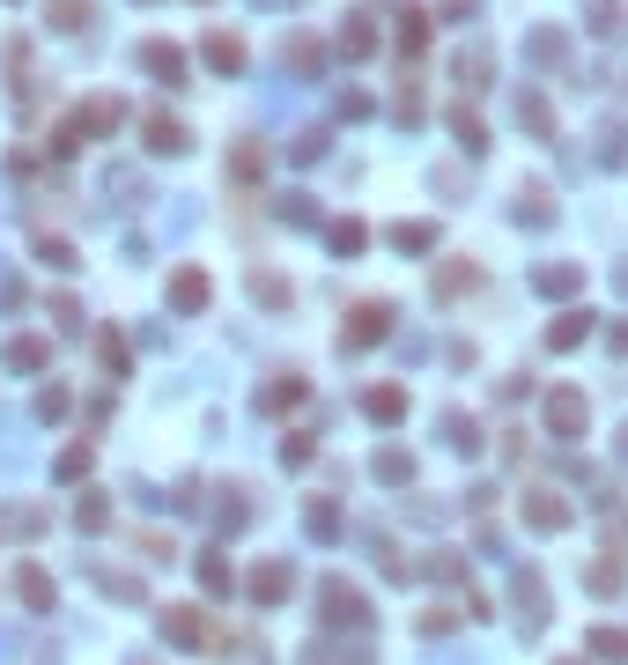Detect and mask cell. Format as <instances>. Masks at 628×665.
<instances>
[{
	"instance_id": "cell-1",
	"label": "cell",
	"mask_w": 628,
	"mask_h": 665,
	"mask_svg": "<svg viewBox=\"0 0 628 665\" xmlns=\"http://www.w3.org/2000/svg\"><path fill=\"white\" fill-rule=\"evenodd\" d=\"M318 606H326V629H363V621H370V599L355 592L348 577H326V592H318Z\"/></svg>"
},
{
	"instance_id": "cell-2",
	"label": "cell",
	"mask_w": 628,
	"mask_h": 665,
	"mask_svg": "<svg viewBox=\"0 0 628 665\" xmlns=\"http://www.w3.org/2000/svg\"><path fill=\"white\" fill-rule=\"evenodd\" d=\"M385 333H392V311H385V303H355L348 326H340V348H377Z\"/></svg>"
},
{
	"instance_id": "cell-3",
	"label": "cell",
	"mask_w": 628,
	"mask_h": 665,
	"mask_svg": "<svg viewBox=\"0 0 628 665\" xmlns=\"http://www.w3.org/2000/svg\"><path fill=\"white\" fill-rule=\"evenodd\" d=\"M510 599H518V629H525V636H540V629H547V592H540V577H532V569L510 584Z\"/></svg>"
},
{
	"instance_id": "cell-4",
	"label": "cell",
	"mask_w": 628,
	"mask_h": 665,
	"mask_svg": "<svg viewBox=\"0 0 628 665\" xmlns=\"http://www.w3.org/2000/svg\"><path fill=\"white\" fill-rule=\"evenodd\" d=\"M518 510H525V525H532V532H562V525H569V503L555 496V488H532Z\"/></svg>"
},
{
	"instance_id": "cell-5",
	"label": "cell",
	"mask_w": 628,
	"mask_h": 665,
	"mask_svg": "<svg viewBox=\"0 0 628 665\" xmlns=\"http://www.w3.org/2000/svg\"><path fill=\"white\" fill-rule=\"evenodd\" d=\"M584 422H592L584 392H555V399H547V429H555V436H584Z\"/></svg>"
},
{
	"instance_id": "cell-6",
	"label": "cell",
	"mask_w": 628,
	"mask_h": 665,
	"mask_svg": "<svg viewBox=\"0 0 628 665\" xmlns=\"http://www.w3.org/2000/svg\"><path fill=\"white\" fill-rule=\"evenodd\" d=\"M163 636H178V643H222V629H207V621H200V606H163Z\"/></svg>"
},
{
	"instance_id": "cell-7",
	"label": "cell",
	"mask_w": 628,
	"mask_h": 665,
	"mask_svg": "<svg viewBox=\"0 0 628 665\" xmlns=\"http://www.w3.org/2000/svg\"><path fill=\"white\" fill-rule=\"evenodd\" d=\"M289 584H296L289 562H259V569H252V599H259V606H281V599H289Z\"/></svg>"
},
{
	"instance_id": "cell-8",
	"label": "cell",
	"mask_w": 628,
	"mask_h": 665,
	"mask_svg": "<svg viewBox=\"0 0 628 665\" xmlns=\"http://www.w3.org/2000/svg\"><path fill=\"white\" fill-rule=\"evenodd\" d=\"M119 119H126V104H119V97H89V104H82V119H74V133H119Z\"/></svg>"
},
{
	"instance_id": "cell-9",
	"label": "cell",
	"mask_w": 628,
	"mask_h": 665,
	"mask_svg": "<svg viewBox=\"0 0 628 665\" xmlns=\"http://www.w3.org/2000/svg\"><path fill=\"white\" fill-rule=\"evenodd\" d=\"M170 303H178V311H207V274H200V266L170 274Z\"/></svg>"
},
{
	"instance_id": "cell-10",
	"label": "cell",
	"mask_w": 628,
	"mask_h": 665,
	"mask_svg": "<svg viewBox=\"0 0 628 665\" xmlns=\"http://www.w3.org/2000/svg\"><path fill=\"white\" fill-rule=\"evenodd\" d=\"M15 592H23V606H30V614H52V599H60V592H52V577H45V569H23V577H15Z\"/></svg>"
},
{
	"instance_id": "cell-11",
	"label": "cell",
	"mask_w": 628,
	"mask_h": 665,
	"mask_svg": "<svg viewBox=\"0 0 628 665\" xmlns=\"http://www.w3.org/2000/svg\"><path fill=\"white\" fill-rule=\"evenodd\" d=\"M141 67L156 74V82H185V52L178 45H141Z\"/></svg>"
},
{
	"instance_id": "cell-12",
	"label": "cell",
	"mask_w": 628,
	"mask_h": 665,
	"mask_svg": "<svg viewBox=\"0 0 628 665\" xmlns=\"http://www.w3.org/2000/svg\"><path fill=\"white\" fill-rule=\"evenodd\" d=\"M148 148H156V156H178V148H185V126L170 119V111H148Z\"/></svg>"
},
{
	"instance_id": "cell-13",
	"label": "cell",
	"mask_w": 628,
	"mask_h": 665,
	"mask_svg": "<svg viewBox=\"0 0 628 665\" xmlns=\"http://www.w3.org/2000/svg\"><path fill=\"white\" fill-rule=\"evenodd\" d=\"M584 333H592V311H569V318H555V326H547V348H555V355H569Z\"/></svg>"
},
{
	"instance_id": "cell-14",
	"label": "cell",
	"mask_w": 628,
	"mask_h": 665,
	"mask_svg": "<svg viewBox=\"0 0 628 665\" xmlns=\"http://www.w3.org/2000/svg\"><path fill=\"white\" fill-rule=\"evenodd\" d=\"M207 67H215V74H244V45H237L230 30H215V37H207Z\"/></svg>"
},
{
	"instance_id": "cell-15",
	"label": "cell",
	"mask_w": 628,
	"mask_h": 665,
	"mask_svg": "<svg viewBox=\"0 0 628 665\" xmlns=\"http://www.w3.org/2000/svg\"><path fill=\"white\" fill-rule=\"evenodd\" d=\"M532 289H540V296H569V289H584V266H540Z\"/></svg>"
},
{
	"instance_id": "cell-16",
	"label": "cell",
	"mask_w": 628,
	"mask_h": 665,
	"mask_svg": "<svg viewBox=\"0 0 628 665\" xmlns=\"http://www.w3.org/2000/svg\"><path fill=\"white\" fill-rule=\"evenodd\" d=\"M584 592H592V599H614V592H621V562L599 555L592 569H584Z\"/></svg>"
},
{
	"instance_id": "cell-17",
	"label": "cell",
	"mask_w": 628,
	"mask_h": 665,
	"mask_svg": "<svg viewBox=\"0 0 628 665\" xmlns=\"http://www.w3.org/2000/svg\"><path fill=\"white\" fill-rule=\"evenodd\" d=\"M363 414H370V422H399V414H407V392H399V385H377V392L363 399Z\"/></svg>"
},
{
	"instance_id": "cell-18",
	"label": "cell",
	"mask_w": 628,
	"mask_h": 665,
	"mask_svg": "<svg viewBox=\"0 0 628 665\" xmlns=\"http://www.w3.org/2000/svg\"><path fill=\"white\" fill-rule=\"evenodd\" d=\"M584 651H592V658L628 665V629H592V636H584Z\"/></svg>"
},
{
	"instance_id": "cell-19",
	"label": "cell",
	"mask_w": 628,
	"mask_h": 665,
	"mask_svg": "<svg viewBox=\"0 0 628 665\" xmlns=\"http://www.w3.org/2000/svg\"><path fill=\"white\" fill-rule=\"evenodd\" d=\"M377 481H385V488H399V481H414V459H407V451H377Z\"/></svg>"
},
{
	"instance_id": "cell-20",
	"label": "cell",
	"mask_w": 628,
	"mask_h": 665,
	"mask_svg": "<svg viewBox=\"0 0 628 665\" xmlns=\"http://www.w3.org/2000/svg\"><path fill=\"white\" fill-rule=\"evenodd\" d=\"M370 45H377V30L363 23V15H355V23L340 30V52H348V60H370Z\"/></svg>"
},
{
	"instance_id": "cell-21",
	"label": "cell",
	"mask_w": 628,
	"mask_h": 665,
	"mask_svg": "<svg viewBox=\"0 0 628 665\" xmlns=\"http://www.w3.org/2000/svg\"><path fill=\"white\" fill-rule=\"evenodd\" d=\"M392 244H399V252H429V244H436V222H399Z\"/></svg>"
},
{
	"instance_id": "cell-22",
	"label": "cell",
	"mask_w": 628,
	"mask_h": 665,
	"mask_svg": "<svg viewBox=\"0 0 628 665\" xmlns=\"http://www.w3.org/2000/svg\"><path fill=\"white\" fill-rule=\"evenodd\" d=\"M252 296L266 303V311H289V281L281 274H252Z\"/></svg>"
},
{
	"instance_id": "cell-23",
	"label": "cell",
	"mask_w": 628,
	"mask_h": 665,
	"mask_svg": "<svg viewBox=\"0 0 628 665\" xmlns=\"http://www.w3.org/2000/svg\"><path fill=\"white\" fill-rule=\"evenodd\" d=\"M37 259H45L52 274H74V266H82V259H74V244H60V237H37Z\"/></svg>"
},
{
	"instance_id": "cell-24",
	"label": "cell",
	"mask_w": 628,
	"mask_h": 665,
	"mask_svg": "<svg viewBox=\"0 0 628 665\" xmlns=\"http://www.w3.org/2000/svg\"><path fill=\"white\" fill-rule=\"evenodd\" d=\"M444 444L451 451H481V429H473L466 414H444Z\"/></svg>"
},
{
	"instance_id": "cell-25",
	"label": "cell",
	"mask_w": 628,
	"mask_h": 665,
	"mask_svg": "<svg viewBox=\"0 0 628 665\" xmlns=\"http://www.w3.org/2000/svg\"><path fill=\"white\" fill-rule=\"evenodd\" d=\"M518 126H532V133H555V111H547V97H518Z\"/></svg>"
},
{
	"instance_id": "cell-26",
	"label": "cell",
	"mask_w": 628,
	"mask_h": 665,
	"mask_svg": "<svg viewBox=\"0 0 628 665\" xmlns=\"http://www.w3.org/2000/svg\"><path fill=\"white\" fill-rule=\"evenodd\" d=\"M399 45H407V52H422V45H429V15H422V8L399 15Z\"/></svg>"
},
{
	"instance_id": "cell-27",
	"label": "cell",
	"mask_w": 628,
	"mask_h": 665,
	"mask_svg": "<svg viewBox=\"0 0 628 665\" xmlns=\"http://www.w3.org/2000/svg\"><path fill=\"white\" fill-rule=\"evenodd\" d=\"M363 244H370V230H363V222H333V252H340V259H355Z\"/></svg>"
},
{
	"instance_id": "cell-28",
	"label": "cell",
	"mask_w": 628,
	"mask_h": 665,
	"mask_svg": "<svg viewBox=\"0 0 628 665\" xmlns=\"http://www.w3.org/2000/svg\"><path fill=\"white\" fill-rule=\"evenodd\" d=\"M466 289H473V266H459V259H451L444 274H436V296L451 303V296H466Z\"/></svg>"
},
{
	"instance_id": "cell-29",
	"label": "cell",
	"mask_w": 628,
	"mask_h": 665,
	"mask_svg": "<svg viewBox=\"0 0 628 665\" xmlns=\"http://www.w3.org/2000/svg\"><path fill=\"white\" fill-rule=\"evenodd\" d=\"M200 584H207V592L222 599V592H230L237 577H230V562H222V555H200Z\"/></svg>"
},
{
	"instance_id": "cell-30",
	"label": "cell",
	"mask_w": 628,
	"mask_h": 665,
	"mask_svg": "<svg viewBox=\"0 0 628 665\" xmlns=\"http://www.w3.org/2000/svg\"><path fill=\"white\" fill-rule=\"evenodd\" d=\"M518 222H532V230H547V222H555V207H547V193H518Z\"/></svg>"
},
{
	"instance_id": "cell-31",
	"label": "cell",
	"mask_w": 628,
	"mask_h": 665,
	"mask_svg": "<svg viewBox=\"0 0 628 665\" xmlns=\"http://www.w3.org/2000/svg\"><path fill=\"white\" fill-rule=\"evenodd\" d=\"M451 126H459V141L473 148V156H481V148H488V133H481V119H473V111L459 104V111H451Z\"/></svg>"
},
{
	"instance_id": "cell-32",
	"label": "cell",
	"mask_w": 628,
	"mask_h": 665,
	"mask_svg": "<svg viewBox=\"0 0 628 665\" xmlns=\"http://www.w3.org/2000/svg\"><path fill=\"white\" fill-rule=\"evenodd\" d=\"M296 399H303V377H281V385H266V414L296 407Z\"/></svg>"
},
{
	"instance_id": "cell-33",
	"label": "cell",
	"mask_w": 628,
	"mask_h": 665,
	"mask_svg": "<svg viewBox=\"0 0 628 665\" xmlns=\"http://www.w3.org/2000/svg\"><path fill=\"white\" fill-rule=\"evenodd\" d=\"M8 363H15V370H45V340H15Z\"/></svg>"
},
{
	"instance_id": "cell-34",
	"label": "cell",
	"mask_w": 628,
	"mask_h": 665,
	"mask_svg": "<svg viewBox=\"0 0 628 665\" xmlns=\"http://www.w3.org/2000/svg\"><path fill=\"white\" fill-rule=\"evenodd\" d=\"M52 15H60V30H82L97 8H89V0H52Z\"/></svg>"
},
{
	"instance_id": "cell-35",
	"label": "cell",
	"mask_w": 628,
	"mask_h": 665,
	"mask_svg": "<svg viewBox=\"0 0 628 665\" xmlns=\"http://www.w3.org/2000/svg\"><path fill=\"white\" fill-rule=\"evenodd\" d=\"M481 74H488V52H481V45L459 52V82H466V89H481Z\"/></svg>"
},
{
	"instance_id": "cell-36",
	"label": "cell",
	"mask_w": 628,
	"mask_h": 665,
	"mask_svg": "<svg viewBox=\"0 0 628 665\" xmlns=\"http://www.w3.org/2000/svg\"><path fill=\"white\" fill-rule=\"evenodd\" d=\"M52 473H60V481H82V473H89V444H74V451H60V466H52Z\"/></svg>"
},
{
	"instance_id": "cell-37",
	"label": "cell",
	"mask_w": 628,
	"mask_h": 665,
	"mask_svg": "<svg viewBox=\"0 0 628 665\" xmlns=\"http://www.w3.org/2000/svg\"><path fill=\"white\" fill-rule=\"evenodd\" d=\"M584 15H592V30H599V37H614V30H621V23H614V0H584Z\"/></svg>"
},
{
	"instance_id": "cell-38",
	"label": "cell",
	"mask_w": 628,
	"mask_h": 665,
	"mask_svg": "<svg viewBox=\"0 0 628 665\" xmlns=\"http://www.w3.org/2000/svg\"><path fill=\"white\" fill-rule=\"evenodd\" d=\"M97 355H104V370H111V377L126 370V340H119V333H104V340H97Z\"/></svg>"
},
{
	"instance_id": "cell-39",
	"label": "cell",
	"mask_w": 628,
	"mask_h": 665,
	"mask_svg": "<svg viewBox=\"0 0 628 665\" xmlns=\"http://www.w3.org/2000/svg\"><path fill=\"white\" fill-rule=\"evenodd\" d=\"M289 67L296 74H318V45H311V37H296V45H289Z\"/></svg>"
},
{
	"instance_id": "cell-40",
	"label": "cell",
	"mask_w": 628,
	"mask_h": 665,
	"mask_svg": "<svg viewBox=\"0 0 628 665\" xmlns=\"http://www.w3.org/2000/svg\"><path fill=\"white\" fill-rule=\"evenodd\" d=\"M311 532H318V540H333V532H340V510H333V503H311Z\"/></svg>"
},
{
	"instance_id": "cell-41",
	"label": "cell",
	"mask_w": 628,
	"mask_h": 665,
	"mask_svg": "<svg viewBox=\"0 0 628 665\" xmlns=\"http://www.w3.org/2000/svg\"><path fill=\"white\" fill-rule=\"evenodd\" d=\"M532 60L555 67V60H562V30H540V37H532Z\"/></svg>"
},
{
	"instance_id": "cell-42",
	"label": "cell",
	"mask_w": 628,
	"mask_h": 665,
	"mask_svg": "<svg viewBox=\"0 0 628 665\" xmlns=\"http://www.w3.org/2000/svg\"><path fill=\"white\" fill-rule=\"evenodd\" d=\"M104 525H111V503L89 496V503H82V532H104Z\"/></svg>"
},
{
	"instance_id": "cell-43",
	"label": "cell",
	"mask_w": 628,
	"mask_h": 665,
	"mask_svg": "<svg viewBox=\"0 0 628 665\" xmlns=\"http://www.w3.org/2000/svg\"><path fill=\"white\" fill-rule=\"evenodd\" d=\"M281 222H318V207L303 200V193H289V200H281Z\"/></svg>"
},
{
	"instance_id": "cell-44",
	"label": "cell",
	"mask_w": 628,
	"mask_h": 665,
	"mask_svg": "<svg viewBox=\"0 0 628 665\" xmlns=\"http://www.w3.org/2000/svg\"><path fill=\"white\" fill-rule=\"evenodd\" d=\"M311 459V436H281V466H303Z\"/></svg>"
},
{
	"instance_id": "cell-45",
	"label": "cell",
	"mask_w": 628,
	"mask_h": 665,
	"mask_svg": "<svg viewBox=\"0 0 628 665\" xmlns=\"http://www.w3.org/2000/svg\"><path fill=\"white\" fill-rule=\"evenodd\" d=\"M303 665H348V651H333V643H311V651H303Z\"/></svg>"
},
{
	"instance_id": "cell-46",
	"label": "cell",
	"mask_w": 628,
	"mask_h": 665,
	"mask_svg": "<svg viewBox=\"0 0 628 665\" xmlns=\"http://www.w3.org/2000/svg\"><path fill=\"white\" fill-rule=\"evenodd\" d=\"M614 355H628V326H614Z\"/></svg>"
},
{
	"instance_id": "cell-47",
	"label": "cell",
	"mask_w": 628,
	"mask_h": 665,
	"mask_svg": "<svg viewBox=\"0 0 628 665\" xmlns=\"http://www.w3.org/2000/svg\"><path fill=\"white\" fill-rule=\"evenodd\" d=\"M259 8H289V0H259Z\"/></svg>"
},
{
	"instance_id": "cell-48",
	"label": "cell",
	"mask_w": 628,
	"mask_h": 665,
	"mask_svg": "<svg viewBox=\"0 0 628 665\" xmlns=\"http://www.w3.org/2000/svg\"><path fill=\"white\" fill-rule=\"evenodd\" d=\"M621 451H628V436H621Z\"/></svg>"
}]
</instances>
